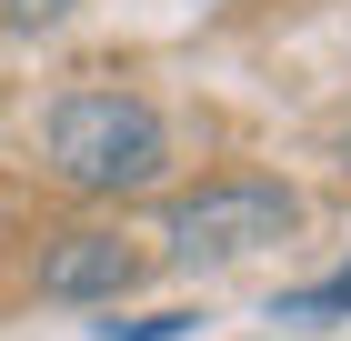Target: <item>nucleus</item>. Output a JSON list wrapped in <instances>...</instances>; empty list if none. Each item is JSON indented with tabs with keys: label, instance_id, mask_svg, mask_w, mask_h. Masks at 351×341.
<instances>
[{
	"label": "nucleus",
	"instance_id": "4",
	"mask_svg": "<svg viewBox=\"0 0 351 341\" xmlns=\"http://www.w3.org/2000/svg\"><path fill=\"white\" fill-rule=\"evenodd\" d=\"M271 321H351V261L331 271V281H311V291H281Z\"/></svg>",
	"mask_w": 351,
	"mask_h": 341
},
{
	"label": "nucleus",
	"instance_id": "2",
	"mask_svg": "<svg viewBox=\"0 0 351 341\" xmlns=\"http://www.w3.org/2000/svg\"><path fill=\"white\" fill-rule=\"evenodd\" d=\"M301 231V191L291 181H261V171H231V181H201L191 201H171L161 241L171 261L201 271V261H241V251H261V241H291Z\"/></svg>",
	"mask_w": 351,
	"mask_h": 341
},
{
	"label": "nucleus",
	"instance_id": "3",
	"mask_svg": "<svg viewBox=\"0 0 351 341\" xmlns=\"http://www.w3.org/2000/svg\"><path fill=\"white\" fill-rule=\"evenodd\" d=\"M131 281H141V251L121 231H81V241H60L51 261H40V291L51 301H121Z\"/></svg>",
	"mask_w": 351,
	"mask_h": 341
},
{
	"label": "nucleus",
	"instance_id": "5",
	"mask_svg": "<svg viewBox=\"0 0 351 341\" xmlns=\"http://www.w3.org/2000/svg\"><path fill=\"white\" fill-rule=\"evenodd\" d=\"M101 341H191L201 331V311H141V321H90Z\"/></svg>",
	"mask_w": 351,
	"mask_h": 341
},
{
	"label": "nucleus",
	"instance_id": "1",
	"mask_svg": "<svg viewBox=\"0 0 351 341\" xmlns=\"http://www.w3.org/2000/svg\"><path fill=\"white\" fill-rule=\"evenodd\" d=\"M40 151H51V171H60L71 191H90V201H131V191H161V171H171V121L141 101V91L101 80V91H60V101H51Z\"/></svg>",
	"mask_w": 351,
	"mask_h": 341
},
{
	"label": "nucleus",
	"instance_id": "6",
	"mask_svg": "<svg viewBox=\"0 0 351 341\" xmlns=\"http://www.w3.org/2000/svg\"><path fill=\"white\" fill-rule=\"evenodd\" d=\"M0 21H21V30H51V21H71V0H0Z\"/></svg>",
	"mask_w": 351,
	"mask_h": 341
}]
</instances>
